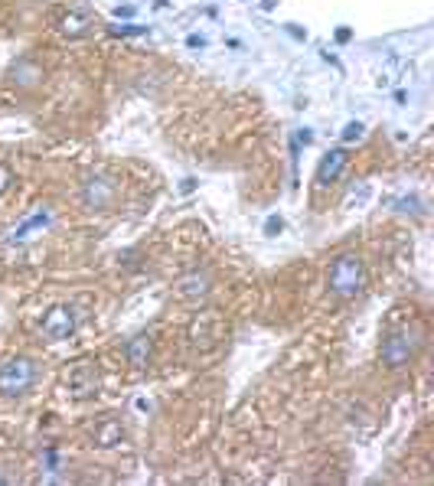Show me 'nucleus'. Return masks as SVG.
I'll return each mask as SVG.
<instances>
[{
    "label": "nucleus",
    "mask_w": 434,
    "mask_h": 486,
    "mask_svg": "<svg viewBox=\"0 0 434 486\" xmlns=\"http://www.w3.org/2000/svg\"><path fill=\"white\" fill-rule=\"evenodd\" d=\"M362 134H366V128H362V121H349L346 128H343V144H353V141H362Z\"/></svg>",
    "instance_id": "15"
},
{
    "label": "nucleus",
    "mask_w": 434,
    "mask_h": 486,
    "mask_svg": "<svg viewBox=\"0 0 434 486\" xmlns=\"http://www.w3.org/2000/svg\"><path fill=\"white\" fill-rule=\"evenodd\" d=\"M121 437H124V428H121L118 418H101L98 424L92 428L95 447H114V444H121Z\"/></svg>",
    "instance_id": "11"
},
{
    "label": "nucleus",
    "mask_w": 434,
    "mask_h": 486,
    "mask_svg": "<svg viewBox=\"0 0 434 486\" xmlns=\"http://www.w3.org/2000/svg\"><path fill=\"white\" fill-rule=\"evenodd\" d=\"M349 39H353V30H349V26H340V30H336V43H349Z\"/></svg>",
    "instance_id": "19"
},
{
    "label": "nucleus",
    "mask_w": 434,
    "mask_h": 486,
    "mask_svg": "<svg viewBox=\"0 0 434 486\" xmlns=\"http://www.w3.org/2000/svg\"><path fill=\"white\" fill-rule=\"evenodd\" d=\"M79 199L88 212H108L118 203V179L108 173H88L79 186Z\"/></svg>",
    "instance_id": "4"
},
{
    "label": "nucleus",
    "mask_w": 434,
    "mask_h": 486,
    "mask_svg": "<svg viewBox=\"0 0 434 486\" xmlns=\"http://www.w3.org/2000/svg\"><path fill=\"white\" fill-rule=\"evenodd\" d=\"M4 483H13V476H7V473H0V486Z\"/></svg>",
    "instance_id": "25"
},
{
    "label": "nucleus",
    "mask_w": 434,
    "mask_h": 486,
    "mask_svg": "<svg viewBox=\"0 0 434 486\" xmlns=\"http://www.w3.org/2000/svg\"><path fill=\"white\" fill-rule=\"evenodd\" d=\"M108 33L111 36H144L147 33V26H137V23H118V26H108Z\"/></svg>",
    "instance_id": "14"
},
{
    "label": "nucleus",
    "mask_w": 434,
    "mask_h": 486,
    "mask_svg": "<svg viewBox=\"0 0 434 486\" xmlns=\"http://www.w3.org/2000/svg\"><path fill=\"white\" fill-rule=\"evenodd\" d=\"M212 287H216V277H212L209 268H193L176 281V294H180L183 300H190V303L206 300V297L212 294Z\"/></svg>",
    "instance_id": "6"
},
{
    "label": "nucleus",
    "mask_w": 434,
    "mask_h": 486,
    "mask_svg": "<svg viewBox=\"0 0 434 486\" xmlns=\"http://www.w3.org/2000/svg\"><path fill=\"white\" fill-rule=\"evenodd\" d=\"M180 190H183V193H193V190H196V179H183Z\"/></svg>",
    "instance_id": "23"
},
{
    "label": "nucleus",
    "mask_w": 434,
    "mask_h": 486,
    "mask_svg": "<svg viewBox=\"0 0 434 486\" xmlns=\"http://www.w3.org/2000/svg\"><path fill=\"white\" fill-rule=\"evenodd\" d=\"M366 284V265L356 252H340L327 268V290L336 300H353Z\"/></svg>",
    "instance_id": "1"
},
{
    "label": "nucleus",
    "mask_w": 434,
    "mask_h": 486,
    "mask_svg": "<svg viewBox=\"0 0 434 486\" xmlns=\"http://www.w3.org/2000/svg\"><path fill=\"white\" fill-rule=\"evenodd\" d=\"M98 369L95 366H79V369L69 376V388H72L75 398H92V395H98Z\"/></svg>",
    "instance_id": "9"
},
{
    "label": "nucleus",
    "mask_w": 434,
    "mask_h": 486,
    "mask_svg": "<svg viewBox=\"0 0 434 486\" xmlns=\"http://www.w3.org/2000/svg\"><path fill=\"white\" fill-rule=\"evenodd\" d=\"M424 346V330L421 326H398V330L385 333L382 346H379V359L385 369H405L411 359L421 352Z\"/></svg>",
    "instance_id": "2"
},
{
    "label": "nucleus",
    "mask_w": 434,
    "mask_h": 486,
    "mask_svg": "<svg viewBox=\"0 0 434 486\" xmlns=\"http://www.w3.org/2000/svg\"><path fill=\"white\" fill-rule=\"evenodd\" d=\"M124 356H128V362L134 366V369H144V366L150 362V339L147 336H134L128 346H124Z\"/></svg>",
    "instance_id": "12"
},
{
    "label": "nucleus",
    "mask_w": 434,
    "mask_h": 486,
    "mask_svg": "<svg viewBox=\"0 0 434 486\" xmlns=\"http://www.w3.org/2000/svg\"><path fill=\"white\" fill-rule=\"evenodd\" d=\"M294 141H297V144H310V141H314V134H310V131L304 128V131H300L297 137H294Z\"/></svg>",
    "instance_id": "21"
},
{
    "label": "nucleus",
    "mask_w": 434,
    "mask_h": 486,
    "mask_svg": "<svg viewBox=\"0 0 434 486\" xmlns=\"http://www.w3.org/2000/svg\"><path fill=\"white\" fill-rule=\"evenodd\" d=\"M287 33H291V36H297V39H304V36H307V33H304V30H300V26H297V23H287Z\"/></svg>",
    "instance_id": "20"
},
{
    "label": "nucleus",
    "mask_w": 434,
    "mask_h": 486,
    "mask_svg": "<svg viewBox=\"0 0 434 486\" xmlns=\"http://www.w3.org/2000/svg\"><path fill=\"white\" fill-rule=\"evenodd\" d=\"M349 166V150L346 147H333L323 154L320 166H317V176H314V186L317 190H327L330 183H336L340 179V173Z\"/></svg>",
    "instance_id": "8"
},
{
    "label": "nucleus",
    "mask_w": 434,
    "mask_h": 486,
    "mask_svg": "<svg viewBox=\"0 0 434 486\" xmlns=\"http://www.w3.org/2000/svg\"><path fill=\"white\" fill-rule=\"evenodd\" d=\"M114 13H118V17H134V7H118Z\"/></svg>",
    "instance_id": "22"
},
{
    "label": "nucleus",
    "mask_w": 434,
    "mask_h": 486,
    "mask_svg": "<svg viewBox=\"0 0 434 486\" xmlns=\"http://www.w3.org/2000/svg\"><path fill=\"white\" fill-rule=\"evenodd\" d=\"M46 222H49V212H36V216H30L20 228H13V238H26L30 228H39V225H46Z\"/></svg>",
    "instance_id": "13"
},
{
    "label": "nucleus",
    "mask_w": 434,
    "mask_h": 486,
    "mask_svg": "<svg viewBox=\"0 0 434 486\" xmlns=\"http://www.w3.org/2000/svg\"><path fill=\"white\" fill-rule=\"evenodd\" d=\"M39 382V362L33 356H10L0 362V395L4 398H23Z\"/></svg>",
    "instance_id": "3"
},
{
    "label": "nucleus",
    "mask_w": 434,
    "mask_h": 486,
    "mask_svg": "<svg viewBox=\"0 0 434 486\" xmlns=\"http://www.w3.org/2000/svg\"><path fill=\"white\" fill-rule=\"evenodd\" d=\"M186 46H190V49H203V46H206V36H199V33H190V36H186Z\"/></svg>",
    "instance_id": "18"
},
{
    "label": "nucleus",
    "mask_w": 434,
    "mask_h": 486,
    "mask_svg": "<svg viewBox=\"0 0 434 486\" xmlns=\"http://www.w3.org/2000/svg\"><path fill=\"white\" fill-rule=\"evenodd\" d=\"M79 307H72V303H59V307H52L49 314L43 317V336L52 339V343H62V339H69L75 330H79Z\"/></svg>",
    "instance_id": "5"
},
{
    "label": "nucleus",
    "mask_w": 434,
    "mask_h": 486,
    "mask_svg": "<svg viewBox=\"0 0 434 486\" xmlns=\"http://www.w3.org/2000/svg\"><path fill=\"white\" fill-rule=\"evenodd\" d=\"M278 7V0H261V10H274Z\"/></svg>",
    "instance_id": "24"
},
{
    "label": "nucleus",
    "mask_w": 434,
    "mask_h": 486,
    "mask_svg": "<svg viewBox=\"0 0 434 486\" xmlns=\"http://www.w3.org/2000/svg\"><path fill=\"white\" fill-rule=\"evenodd\" d=\"M281 228H284V219H281V216H271V219H268V222H265V232H268V235H274V232H281Z\"/></svg>",
    "instance_id": "17"
},
{
    "label": "nucleus",
    "mask_w": 434,
    "mask_h": 486,
    "mask_svg": "<svg viewBox=\"0 0 434 486\" xmlns=\"http://www.w3.org/2000/svg\"><path fill=\"white\" fill-rule=\"evenodd\" d=\"M43 79H46V69L39 66L33 55H20L10 66V72H7V82H10L17 92H33V88L43 85Z\"/></svg>",
    "instance_id": "7"
},
{
    "label": "nucleus",
    "mask_w": 434,
    "mask_h": 486,
    "mask_svg": "<svg viewBox=\"0 0 434 486\" xmlns=\"http://www.w3.org/2000/svg\"><path fill=\"white\" fill-rule=\"evenodd\" d=\"M10 183H13V173H10V166H4V163H0V196H4V193L10 190Z\"/></svg>",
    "instance_id": "16"
},
{
    "label": "nucleus",
    "mask_w": 434,
    "mask_h": 486,
    "mask_svg": "<svg viewBox=\"0 0 434 486\" xmlns=\"http://www.w3.org/2000/svg\"><path fill=\"white\" fill-rule=\"evenodd\" d=\"M92 30H95V20L82 10H69V13H62V20H59V33L69 36V39H82Z\"/></svg>",
    "instance_id": "10"
}]
</instances>
